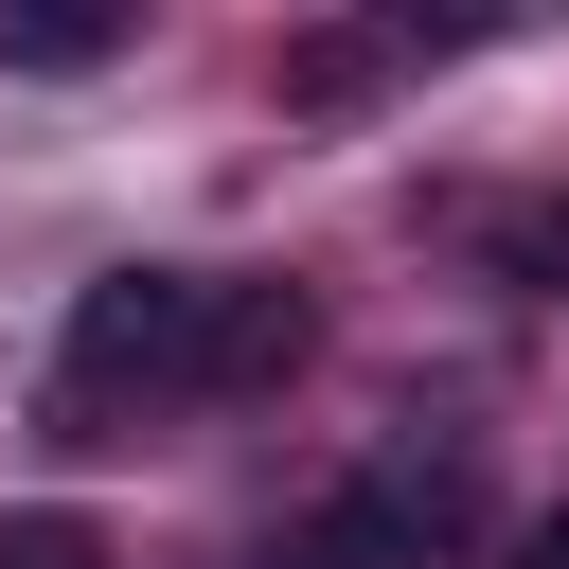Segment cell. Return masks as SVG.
<instances>
[{
	"label": "cell",
	"instance_id": "6da1fadb",
	"mask_svg": "<svg viewBox=\"0 0 569 569\" xmlns=\"http://www.w3.org/2000/svg\"><path fill=\"white\" fill-rule=\"evenodd\" d=\"M231 267H107L53 338V445H142V409H213Z\"/></svg>",
	"mask_w": 569,
	"mask_h": 569
},
{
	"label": "cell",
	"instance_id": "7a4b0ae2",
	"mask_svg": "<svg viewBox=\"0 0 569 569\" xmlns=\"http://www.w3.org/2000/svg\"><path fill=\"white\" fill-rule=\"evenodd\" d=\"M480 516V445H391L373 480H338L302 533H267V569H427Z\"/></svg>",
	"mask_w": 569,
	"mask_h": 569
},
{
	"label": "cell",
	"instance_id": "3957f363",
	"mask_svg": "<svg viewBox=\"0 0 569 569\" xmlns=\"http://www.w3.org/2000/svg\"><path fill=\"white\" fill-rule=\"evenodd\" d=\"M462 36H480V18H338V36L284 53V107H373L409 53H462Z\"/></svg>",
	"mask_w": 569,
	"mask_h": 569
},
{
	"label": "cell",
	"instance_id": "277c9868",
	"mask_svg": "<svg viewBox=\"0 0 569 569\" xmlns=\"http://www.w3.org/2000/svg\"><path fill=\"white\" fill-rule=\"evenodd\" d=\"M302 338H320V320H302V284H249V267H231V302H213V409H231V391H284V373H302Z\"/></svg>",
	"mask_w": 569,
	"mask_h": 569
},
{
	"label": "cell",
	"instance_id": "5b68a950",
	"mask_svg": "<svg viewBox=\"0 0 569 569\" xmlns=\"http://www.w3.org/2000/svg\"><path fill=\"white\" fill-rule=\"evenodd\" d=\"M462 231H480L498 284H569V196H498V213H462Z\"/></svg>",
	"mask_w": 569,
	"mask_h": 569
},
{
	"label": "cell",
	"instance_id": "8992f818",
	"mask_svg": "<svg viewBox=\"0 0 569 569\" xmlns=\"http://www.w3.org/2000/svg\"><path fill=\"white\" fill-rule=\"evenodd\" d=\"M0 569H107L89 516H0Z\"/></svg>",
	"mask_w": 569,
	"mask_h": 569
},
{
	"label": "cell",
	"instance_id": "52a82bcc",
	"mask_svg": "<svg viewBox=\"0 0 569 569\" xmlns=\"http://www.w3.org/2000/svg\"><path fill=\"white\" fill-rule=\"evenodd\" d=\"M0 53H18V71H89V53H107V18H18Z\"/></svg>",
	"mask_w": 569,
	"mask_h": 569
},
{
	"label": "cell",
	"instance_id": "ba28073f",
	"mask_svg": "<svg viewBox=\"0 0 569 569\" xmlns=\"http://www.w3.org/2000/svg\"><path fill=\"white\" fill-rule=\"evenodd\" d=\"M533 569H569V516H551V533H533Z\"/></svg>",
	"mask_w": 569,
	"mask_h": 569
}]
</instances>
